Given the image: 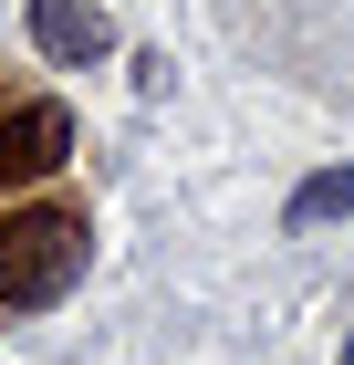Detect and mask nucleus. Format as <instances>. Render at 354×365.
Returning a JSON list of instances; mask_svg holds the SVG:
<instances>
[{
  "label": "nucleus",
  "instance_id": "obj_1",
  "mask_svg": "<svg viewBox=\"0 0 354 365\" xmlns=\"http://www.w3.org/2000/svg\"><path fill=\"white\" fill-rule=\"evenodd\" d=\"M83 261H94V240H83L73 209H21V220H0V303L11 313L63 303L83 282Z\"/></svg>",
  "mask_w": 354,
  "mask_h": 365
},
{
  "label": "nucleus",
  "instance_id": "obj_2",
  "mask_svg": "<svg viewBox=\"0 0 354 365\" xmlns=\"http://www.w3.org/2000/svg\"><path fill=\"white\" fill-rule=\"evenodd\" d=\"M63 146H73V115L63 105H21L0 125V188H31V178L63 168Z\"/></svg>",
  "mask_w": 354,
  "mask_h": 365
},
{
  "label": "nucleus",
  "instance_id": "obj_3",
  "mask_svg": "<svg viewBox=\"0 0 354 365\" xmlns=\"http://www.w3.org/2000/svg\"><path fill=\"white\" fill-rule=\"evenodd\" d=\"M31 42H42V63H105L115 21L94 11V0H31Z\"/></svg>",
  "mask_w": 354,
  "mask_h": 365
},
{
  "label": "nucleus",
  "instance_id": "obj_4",
  "mask_svg": "<svg viewBox=\"0 0 354 365\" xmlns=\"http://www.w3.org/2000/svg\"><path fill=\"white\" fill-rule=\"evenodd\" d=\"M323 220H354V168H323L292 188V230H323Z\"/></svg>",
  "mask_w": 354,
  "mask_h": 365
},
{
  "label": "nucleus",
  "instance_id": "obj_5",
  "mask_svg": "<svg viewBox=\"0 0 354 365\" xmlns=\"http://www.w3.org/2000/svg\"><path fill=\"white\" fill-rule=\"evenodd\" d=\"M344 365H354V334H344Z\"/></svg>",
  "mask_w": 354,
  "mask_h": 365
}]
</instances>
